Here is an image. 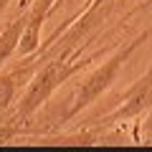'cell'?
<instances>
[{
	"mask_svg": "<svg viewBox=\"0 0 152 152\" xmlns=\"http://www.w3.org/2000/svg\"><path fill=\"white\" fill-rule=\"evenodd\" d=\"M150 33H152V28H150V31H145L140 38H134L129 46H124V48H119L117 53H112L102 66H96L91 74L84 76L81 81H79V86L74 89V94L66 99L69 104H66V109H64V122L74 119V117L81 112V109L91 107V104L96 102V99L102 96V94L107 91V89L112 86L114 81H117V76H119V71L124 69V64L129 61V56L147 41V36H150Z\"/></svg>",
	"mask_w": 152,
	"mask_h": 152,
	"instance_id": "obj_1",
	"label": "cell"
},
{
	"mask_svg": "<svg viewBox=\"0 0 152 152\" xmlns=\"http://www.w3.org/2000/svg\"><path fill=\"white\" fill-rule=\"evenodd\" d=\"M18 132V127H0V137L3 140H8V137H13Z\"/></svg>",
	"mask_w": 152,
	"mask_h": 152,
	"instance_id": "obj_5",
	"label": "cell"
},
{
	"mask_svg": "<svg viewBox=\"0 0 152 152\" xmlns=\"http://www.w3.org/2000/svg\"><path fill=\"white\" fill-rule=\"evenodd\" d=\"M8 3H10V0H0V15H3V13H5V8H8Z\"/></svg>",
	"mask_w": 152,
	"mask_h": 152,
	"instance_id": "obj_6",
	"label": "cell"
},
{
	"mask_svg": "<svg viewBox=\"0 0 152 152\" xmlns=\"http://www.w3.org/2000/svg\"><path fill=\"white\" fill-rule=\"evenodd\" d=\"M81 66H86V61H69L66 56H56L43 69H38V74L31 79L20 104H18V112L13 117V122L31 119L38 109H43L48 104V99L53 96V91L58 86H64V81H69L76 71H81Z\"/></svg>",
	"mask_w": 152,
	"mask_h": 152,
	"instance_id": "obj_2",
	"label": "cell"
},
{
	"mask_svg": "<svg viewBox=\"0 0 152 152\" xmlns=\"http://www.w3.org/2000/svg\"><path fill=\"white\" fill-rule=\"evenodd\" d=\"M31 74V69H18V71H13V74H0V112H5L8 107H10V102H13V96H15V91H18V84H20V79L23 76H28Z\"/></svg>",
	"mask_w": 152,
	"mask_h": 152,
	"instance_id": "obj_4",
	"label": "cell"
},
{
	"mask_svg": "<svg viewBox=\"0 0 152 152\" xmlns=\"http://www.w3.org/2000/svg\"><path fill=\"white\" fill-rule=\"evenodd\" d=\"M152 109V66L145 71L140 81H134L127 94L122 96V107H117L112 114L104 117V124H117V122H127L134 119V117H142Z\"/></svg>",
	"mask_w": 152,
	"mask_h": 152,
	"instance_id": "obj_3",
	"label": "cell"
},
{
	"mask_svg": "<svg viewBox=\"0 0 152 152\" xmlns=\"http://www.w3.org/2000/svg\"><path fill=\"white\" fill-rule=\"evenodd\" d=\"M26 3H33V0H26Z\"/></svg>",
	"mask_w": 152,
	"mask_h": 152,
	"instance_id": "obj_7",
	"label": "cell"
}]
</instances>
